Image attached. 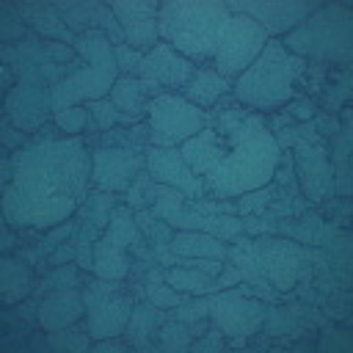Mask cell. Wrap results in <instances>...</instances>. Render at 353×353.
Listing matches in <instances>:
<instances>
[{
    "instance_id": "cell-15",
    "label": "cell",
    "mask_w": 353,
    "mask_h": 353,
    "mask_svg": "<svg viewBox=\"0 0 353 353\" xmlns=\"http://www.w3.org/2000/svg\"><path fill=\"white\" fill-rule=\"evenodd\" d=\"M108 6L116 14L121 33H124V44L130 50H138L146 55L160 41L157 36L160 3L157 0H110Z\"/></svg>"
},
{
    "instance_id": "cell-41",
    "label": "cell",
    "mask_w": 353,
    "mask_h": 353,
    "mask_svg": "<svg viewBox=\"0 0 353 353\" xmlns=\"http://www.w3.org/2000/svg\"><path fill=\"white\" fill-rule=\"evenodd\" d=\"M72 259H77V248L72 245V243H61L58 248H55V254H50V265H63V262H72Z\"/></svg>"
},
{
    "instance_id": "cell-42",
    "label": "cell",
    "mask_w": 353,
    "mask_h": 353,
    "mask_svg": "<svg viewBox=\"0 0 353 353\" xmlns=\"http://www.w3.org/2000/svg\"><path fill=\"white\" fill-rule=\"evenodd\" d=\"M74 232V221L69 218V221H63V223H58V226H52V232L47 234V240L44 243H50V245H61L58 240H63V237H69Z\"/></svg>"
},
{
    "instance_id": "cell-3",
    "label": "cell",
    "mask_w": 353,
    "mask_h": 353,
    "mask_svg": "<svg viewBox=\"0 0 353 353\" xmlns=\"http://www.w3.org/2000/svg\"><path fill=\"white\" fill-rule=\"evenodd\" d=\"M229 19L226 0H165L157 14V36L196 66H212Z\"/></svg>"
},
{
    "instance_id": "cell-29",
    "label": "cell",
    "mask_w": 353,
    "mask_h": 353,
    "mask_svg": "<svg viewBox=\"0 0 353 353\" xmlns=\"http://www.w3.org/2000/svg\"><path fill=\"white\" fill-rule=\"evenodd\" d=\"M163 279L179 290V292H188V295H210V292H218V284L212 276H207L204 270L199 268H163Z\"/></svg>"
},
{
    "instance_id": "cell-4",
    "label": "cell",
    "mask_w": 353,
    "mask_h": 353,
    "mask_svg": "<svg viewBox=\"0 0 353 353\" xmlns=\"http://www.w3.org/2000/svg\"><path fill=\"white\" fill-rule=\"evenodd\" d=\"M306 63L309 61L292 55L281 39H268L256 61L232 83V97L256 113H276L298 97L295 83Z\"/></svg>"
},
{
    "instance_id": "cell-30",
    "label": "cell",
    "mask_w": 353,
    "mask_h": 353,
    "mask_svg": "<svg viewBox=\"0 0 353 353\" xmlns=\"http://www.w3.org/2000/svg\"><path fill=\"white\" fill-rule=\"evenodd\" d=\"M85 110L91 113L94 127H97L99 132H110V130H116V124H138V119L124 116V113H121V110H119V108L110 102V97L85 102Z\"/></svg>"
},
{
    "instance_id": "cell-20",
    "label": "cell",
    "mask_w": 353,
    "mask_h": 353,
    "mask_svg": "<svg viewBox=\"0 0 353 353\" xmlns=\"http://www.w3.org/2000/svg\"><path fill=\"white\" fill-rule=\"evenodd\" d=\"M83 314H85V303H83V290H77V287H72V290H66V287L63 290H55V292H50L39 303V325L44 331L69 328Z\"/></svg>"
},
{
    "instance_id": "cell-22",
    "label": "cell",
    "mask_w": 353,
    "mask_h": 353,
    "mask_svg": "<svg viewBox=\"0 0 353 353\" xmlns=\"http://www.w3.org/2000/svg\"><path fill=\"white\" fill-rule=\"evenodd\" d=\"M232 91V85L212 69V66H199L193 72V77L188 80V85L179 91L188 102H193L201 110H212L218 105L221 97H226Z\"/></svg>"
},
{
    "instance_id": "cell-10",
    "label": "cell",
    "mask_w": 353,
    "mask_h": 353,
    "mask_svg": "<svg viewBox=\"0 0 353 353\" xmlns=\"http://www.w3.org/2000/svg\"><path fill=\"white\" fill-rule=\"evenodd\" d=\"M320 6V0H226L232 14H248L270 39L287 36Z\"/></svg>"
},
{
    "instance_id": "cell-35",
    "label": "cell",
    "mask_w": 353,
    "mask_h": 353,
    "mask_svg": "<svg viewBox=\"0 0 353 353\" xmlns=\"http://www.w3.org/2000/svg\"><path fill=\"white\" fill-rule=\"evenodd\" d=\"M270 199H276V188H273V185H265V188H259V190L243 193L240 201H237V212H256V210L265 212V204H268Z\"/></svg>"
},
{
    "instance_id": "cell-28",
    "label": "cell",
    "mask_w": 353,
    "mask_h": 353,
    "mask_svg": "<svg viewBox=\"0 0 353 353\" xmlns=\"http://www.w3.org/2000/svg\"><path fill=\"white\" fill-rule=\"evenodd\" d=\"M30 281H33V273H30V268L25 262L11 259V256L0 259V284H3L6 306H11L14 301H22L30 292Z\"/></svg>"
},
{
    "instance_id": "cell-5",
    "label": "cell",
    "mask_w": 353,
    "mask_h": 353,
    "mask_svg": "<svg viewBox=\"0 0 353 353\" xmlns=\"http://www.w3.org/2000/svg\"><path fill=\"white\" fill-rule=\"evenodd\" d=\"M74 50H77V55L85 58V66L72 72L52 91V116H58L69 108L85 105L91 99L110 97V88L121 74L116 55H113V44L105 30H88V33L77 36Z\"/></svg>"
},
{
    "instance_id": "cell-18",
    "label": "cell",
    "mask_w": 353,
    "mask_h": 353,
    "mask_svg": "<svg viewBox=\"0 0 353 353\" xmlns=\"http://www.w3.org/2000/svg\"><path fill=\"white\" fill-rule=\"evenodd\" d=\"M132 309H135L132 292H127L124 287L110 292L99 306L85 312V328H88L91 339L99 342V339H108V336H121L127 323H130Z\"/></svg>"
},
{
    "instance_id": "cell-40",
    "label": "cell",
    "mask_w": 353,
    "mask_h": 353,
    "mask_svg": "<svg viewBox=\"0 0 353 353\" xmlns=\"http://www.w3.org/2000/svg\"><path fill=\"white\" fill-rule=\"evenodd\" d=\"M3 141H6V154H8V152L14 149V143H19V146L28 143V135H25L22 130H14L11 121L6 119V121H3Z\"/></svg>"
},
{
    "instance_id": "cell-7",
    "label": "cell",
    "mask_w": 353,
    "mask_h": 353,
    "mask_svg": "<svg viewBox=\"0 0 353 353\" xmlns=\"http://www.w3.org/2000/svg\"><path fill=\"white\" fill-rule=\"evenodd\" d=\"M146 121L152 127V146H182L188 138L210 127V110L196 108L176 91H165L149 102Z\"/></svg>"
},
{
    "instance_id": "cell-38",
    "label": "cell",
    "mask_w": 353,
    "mask_h": 353,
    "mask_svg": "<svg viewBox=\"0 0 353 353\" xmlns=\"http://www.w3.org/2000/svg\"><path fill=\"white\" fill-rule=\"evenodd\" d=\"M25 36V22L22 19H11L8 14L3 17V22H0V39L6 41V44H11L14 39H22Z\"/></svg>"
},
{
    "instance_id": "cell-12",
    "label": "cell",
    "mask_w": 353,
    "mask_h": 353,
    "mask_svg": "<svg viewBox=\"0 0 353 353\" xmlns=\"http://www.w3.org/2000/svg\"><path fill=\"white\" fill-rule=\"evenodd\" d=\"M254 256L259 262L262 276L279 292H290L295 287L298 276H303L309 270V265H303L309 251H303L298 243L284 240V237L262 234L259 240H254Z\"/></svg>"
},
{
    "instance_id": "cell-17",
    "label": "cell",
    "mask_w": 353,
    "mask_h": 353,
    "mask_svg": "<svg viewBox=\"0 0 353 353\" xmlns=\"http://www.w3.org/2000/svg\"><path fill=\"white\" fill-rule=\"evenodd\" d=\"M199 66L193 61H188L185 55H179L171 44H165L163 39L143 55L135 77H143V80H154L160 83L165 91H182L188 85V80L193 77Z\"/></svg>"
},
{
    "instance_id": "cell-19",
    "label": "cell",
    "mask_w": 353,
    "mask_h": 353,
    "mask_svg": "<svg viewBox=\"0 0 353 353\" xmlns=\"http://www.w3.org/2000/svg\"><path fill=\"white\" fill-rule=\"evenodd\" d=\"M160 94H165V88L160 83H154V80H143V77H135V74H119V80L110 88V102L124 116L146 121L149 102L154 97H160Z\"/></svg>"
},
{
    "instance_id": "cell-37",
    "label": "cell",
    "mask_w": 353,
    "mask_h": 353,
    "mask_svg": "<svg viewBox=\"0 0 353 353\" xmlns=\"http://www.w3.org/2000/svg\"><path fill=\"white\" fill-rule=\"evenodd\" d=\"M284 108H287V113H290L295 121H312V116L317 113V102L309 99V97H301V94H298L292 102H287Z\"/></svg>"
},
{
    "instance_id": "cell-16",
    "label": "cell",
    "mask_w": 353,
    "mask_h": 353,
    "mask_svg": "<svg viewBox=\"0 0 353 353\" xmlns=\"http://www.w3.org/2000/svg\"><path fill=\"white\" fill-rule=\"evenodd\" d=\"M52 8L58 11L63 25L74 36H83L88 30H105L113 47L124 44L121 25H119V19L108 3H99V0H52Z\"/></svg>"
},
{
    "instance_id": "cell-14",
    "label": "cell",
    "mask_w": 353,
    "mask_h": 353,
    "mask_svg": "<svg viewBox=\"0 0 353 353\" xmlns=\"http://www.w3.org/2000/svg\"><path fill=\"white\" fill-rule=\"evenodd\" d=\"M146 168H149L152 182L176 188L188 201L204 199L201 176L193 174V168L188 165V160L182 157V152L176 146H152L149 143L146 146Z\"/></svg>"
},
{
    "instance_id": "cell-8",
    "label": "cell",
    "mask_w": 353,
    "mask_h": 353,
    "mask_svg": "<svg viewBox=\"0 0 353 353\" xmlns=\"http://www.w3.org/2000/svg\"><path fill=\"white\" fill-rule=\"evenodd\" d=\"M268 39L270 36L248 14H232V19L221 36V44L215 50L212 69L232 85L256 61V55L268 44Z\"/></svg>"
},
{
    "instance_id": "cell-43",
    "label": "cell",
    "mask_w": 353,
    "mask_h": 353,
    "mask_svg": "<svg viewBox=\"0 0 353 353\" xmlns=\"http://www.w3.org/2000/svg\"><path fill=\"white\" fill-rule=\"evenodd\" d=\"M66 281H74V270L72 268H61L52 279L44 281V287H55V284H66Z\"/></svg>"
},
{
    "instance_id": "cell-27",
    "label": "cell",
    "mask_w": 353,
    "mask_h": 353,
    "mask_svg": "<svg viewBox=\"0 0 353 353\" xmlns=\"http://www.w3.org/2000/svg\"><path fill=\"white\" fill-rule=\"evenodd\" d=\"M130 210H132V207H113V210H110V221H108V226H105V234H108L113 243L124 245V248H135L138 256H146L143 234H141L138 223L132 221V212H130Z\"/></svg>"
},
{
    "instance_id": "cell-11",
    "label": "cell",
    "mask_w": 353,
    "mask_h": 353,
    "mask_svg": "<svg viewBox=\"0 0 353 353\" xmlns=\"http://www.w3.org/2000/svg\"><path fill=\"white\" fill-rule=\"evenodd\" d=\"M141 168H146V149L97 146L91 152V188L108 193H127Z\"/></svg>"
},
{
    "instance_id": "cell-23",
    "label": "cell",
    "mask_w": 353,
    "mask_h": 353,
    "mask_svg": "<svg viewBox=\"0 0 353 353\" xmlns=\"http://www.w3.org/2000/svg\"><path fill=\"white\" fill-rule=\"evenodd\" d=\"M168 251L176 256H196V259H221L226 262V243L207 232H174Z\"/></svg>"
},
{
    "instance_id": "cell-39",
    "label": "cell",
    "mask_w": 353,
    "mask_h": 353,
    "mask_svg": "<svg viewBox=\"0 0 353 353\" xmlns=\"http://www.w3.org/2000/svg\"><path fill=\"white\" fill-rule=\"evenodd\" d=\"M215 284H218V290H226V287H234V284H243V273L232 265V262H223V268H221V273L215 276Z\"/></svg>"
},
{
    "instance_id": "cell-6",
    "label": "cell",
    "mask_w": 353,
    "mask_h": 353,
    "mask_svg": "<svg viewBox=\"0 0 353 353\" xmlns=\"http://www.w3.org/2000/svg\"><path fill=\"white\" fill-rule=\"evenodd\" d=\"M281 44L301 58L312 61H339L347 63L353 55V14L345 6H320L295 30L281 36Z\"/></svg>"
},
{
    "instance_id": "cell-2",
    "label": "cell",
    "mask_w": 353,
    "mask_h": 353,
    "mask_svg": "<svg viewBox=\"0 0 353 353\" xmlns=\"http://www.w3.org/2000/svg\"><path fill=\"white\" fill-rule=\"evenodd\" d=\"M196 176L204 182V199H237L270 185L281 149L268 130L265 113L251 116L229 135L204 127L199 135L176 146Z\"/></svg>"
},
{
    "instance_id": "cell-32",
    "label": "cell",
    "mask_w": 353,
    "mask_h": 353,
    "mask_svg": "<svg viewBox=\"0 0 353 353\" xmlns=\"http://www.w3.org/2000/svg\"><path fill=\"white\" fill-rule=\"evenodd\" d=\"M91 334H88V328H58V331H50L47 334V345L52 347V350H74V353H83V350H88L91 347Z\"/></svg>"
},
{
    "instance_id": "cell-34",
    "label": "cell",
    "mask_w": 353,
    "mask_h": 353,
    "mask_svg": "<svg viewBox=\"0 0 353 353\" xmlns=\"http://www.w3.org/2000/svg\"><path fill=\"white\" fill-rule=\"evenodd\" d=\"M157 334H160V339H163V350H185V347H190V334H188V325L185 323H171V320H163L160 323V328H157Z\"/></svg>"
},
{
    "instance_id": "cell-25",
    "label": "cell",
    "mask_w": 353,
    "mask_h": 353,
    "mask_svg": "<svg viewBox=\"0 0 353 353\" xmlns=\"http://www.w3.org/2000/svg\"><path fill=\"white\" fill-rule=\"evenodd\" d=\"M345 127H339V132L331 138V171H334V196H350V168H347V157H350V130H347V110L342 113Z\"/></svg>"
},
{
    "instance_id": "cell-9",
    "label": "cell",
    "mask_w": 353,
    "mask_h": 353,
    "mask_svg": "<svg viewBox=\"0 0 353 353\" xmlns=\"http://www.w3.org/2000/svg\"><path fill=\"white\" fill-rule=\"evenodd\" d=\"M210 325L223 336H254L265 323V303L254 298L248 287H226L207 295Z\"/></svg>"
},
{
    "instance_id": "cell-26",
    "label": "cell",
    "mask_w": 353,
    "mask_h": 353,
    "mask_svg": "<svg viewBox=\"0 0 353 353\" xmlns=\"http://www.w3.org/2000/svg\"><path fill=\"white\" fill-rule=\"evenodd\" d=\"M163 320H168L165 312L157 309L149 298H146L143 303H135V309H132V314H130V323H127V328H124L130 345H135V347L143 350V347H146V336L154 334ZM124 334H121V336H124Z\"/></svg>"
},
{
    "instance_id": "cell-1",
    "label": "cell",
    "mask_w": 353,
    "mask_h": 353,
    "mask_svg": "<svg viewBox=\"0 0 353 353\" xmlns=\"http://www.w3.org/2000/svg\"><path fill=\"white\" fill-rule=\"evenodd\" d=\"M14 179L3 188V212L17 229H52L88 199L91 154L80 135L44 138L11 154Z\"/></svg>"
},
{
    "instance_id": "cell-24",
    "label": "cell",
    "mask_w": 353,
    "mask_h": 353,
    "mask_svg": "<svg viewBox=\"0 0 353 353\" xmlns=\"http://www.w3.org/2000/svg\"><path fill=\"white\" fill-rule=\"evenodd\" d=\"M94 273H97V279H110V281H121L130 273L127 248L113 243L105 232L94 243Z\"/></svg>"
},
{
    "instance_id": "cell-36",
    "label": "cell",
    "mask_w": 353,
    "mask_h": 353,
    "mask_svg": "<svg viewBox=\"0 0 353 353\" xmlns=\"http://www.w3.org/2000/svg\"><path fill=\"white\" fill-rule=\"evenodd\" d=\"M113 55H116V63H119V72L121 74H135L141 61H143V52L138 50H130L127 44H116L113 47Z\"/></svg>"
},
{
    "instance_id": "cell-21",
    "label": "cell",
    "mask_w": 353,
    "mask_h": 353,
    "mask_svg": "<svg viewBox=\"0 0 353 353\" xmlns=\"http://www.w3.org/2000/svg\"><path fill=\"white\" fill-rule=\"evenodd\" d=\"M17 11H19V19L30 22V28L36 33H41L47 41H63V44L74 47L77 36L63 25V19L52 8V3H22V6H17Z\"/></svg>"
},
{
    "instance_id": "cell-31",
    "label": "cell",
    "mask_w": 353,
    "mask_h": 353,
    "mask_svg": "<svg viewBox=\"0 0 353 353\" xmlns=\"http://www.w3.org/2000/svg\"><path fill=\"white\" fill-rule=\"evenodd\" d=\"M146 298L157 306V309H174V306H179L185 298H188V292H179V290H174L165 279H163V268H157V270H152L149 273V284H146Z\"/></svg>"
},
{
    "instance_id": "cell-33",
    "label": "cell",
    "mask_w": 353,
    "mask_h": 353,
    "mask_svg": "<svg viewBox=\"0 0 353 353\" xmlns=\"http://www.w3.org/2000/svg\"><path fill=\"white\" fill-rule=\"evenodd\" d=\"M52 121H55V127H58L61 132H66V135H80V132H85V127L91 124V113L85 110V105H77V108H69V110L52 116Z\"/></svg>"
},
{
    "instance_id": "cell-13",
    "label": "cell",
    "mask_w": 353,
    "mask_h": 353,
    "mask_svg": "<svg viewBox=\"0 0 353 353\" xmlns=\"http://www.w3.org/2000/svg\"><path fill=\"white\" fill-rule=\"evenodd\" d=\"M292 168L309 201L320 204L334 196V171L328 160V141L292 143Z\"/></svg>"
}]
</instances>
